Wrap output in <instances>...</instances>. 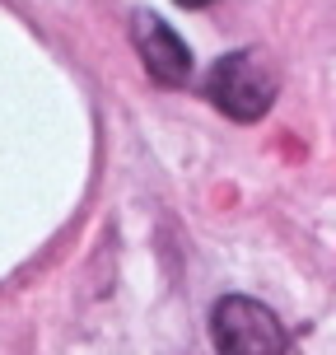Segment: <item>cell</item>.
I'll return each mask as SVG.
<instances>
[{"label":"cell","mask_w":336,"mask_h":355,"mask_svg":"<svg viewBox=\"0 0 336 355\" xmlns=\"http://www.w3.org/2000/svg\"><path fill=\"white\" fill-rule=\"evenodd\" d=\"M177 5H182V10H206L211 0H177Z\"/></svg>","instance_id":"4"},{"label":"cell","mask_w":336,"mask_h":355,"mask_svg":"<svg viewBox=\"0 0 336 355\" xmlns=\"http://www.w3.org/2000/svg\"><path fill=\"white\" fill-rule=\"evenodd\" d=\"M131 37H136V47H141L145 71L154 75L159 85H182V80L192 75V47H187L159 15H136L131 19Z\"/></svg>","instance_id":"3"},{"label":"cell","mask_w":336,"mask_h":355,"mask_svg":"<svg viewBox=\"0 0 336 355\" xmlns=\"http://www.w3.org/2000/svg\"><path fill=\"white\" fill-rule=\"evenodd\" d=\"M276 89H281L276 66L262 52H229V56H220L211 66V75H206V98L233 122L266 117L271 103H276Z\"/></svg>","instance_id":"1"},{"label":"cell","mask_w":336,"mask_h":355,"mask_svg":"<svg viewBox=\"0 0 336 355\" xmlns=\"http://www.w3.org/2000/svg\"><path fill=\"white\" fill-rule=\"evenodd\" d=\"M215 355H285V327L262 300L224 295L211 309Z\"/></svg>","instance_id":"2"}]
</instances>
